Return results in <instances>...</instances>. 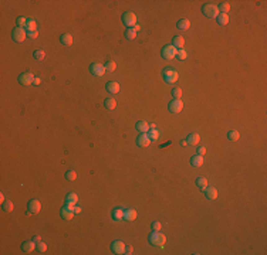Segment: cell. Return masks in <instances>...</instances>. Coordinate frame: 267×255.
Wrapping results in <instances>:
<instances>
[{
    "label": "cell",
    "mask_w": 267,
    "mask_h": 255,
    "mask_svg": "<svg viewBox=\"0 0 267 255\" xmlns=\"http://www.w3.org/2000/svg\"><path fill=\"white\" fill-rule=\"evenodd\" d=\"M26 30H27V33H30V31H36V30H37V23L33 20V19H29V20H27Z\"/></svg>",
    "instance_id": "f1b7e54d"
},
{
    "label": "cell",
    "mask_w": 267,
    "mask_h": 255,
    "mask_svg": "<svg viewBox=\"0 0 267 255\" xmlns=\"http://www.w3.org/2000/svg\"><path fill=\"white\" fill-rule=\"evenodd\" d=\"M186 145H188L186 140H182V142H180V146H186Z\"/></svg>",
    "instance_id": "816d5d0a"
},
{
    "label": "cell",
    "mask_w": 267,
    "mask_h": 255,
    "mask_svg": "<svg viewBox=\"0 0 267 255\" xmlns=\"http://www.w3.org/2000/svg\"><path fill=\"white\" fill-rule=\"evenodd\" d=\"M90 71H91V74L95 75V77H104L105 75V72H107V70H105V65H102V64L100 63H94L91 64V67H90Z\"/></svg>",
    "instance_id": "52a82bcc"
},
{
    "label": "cell",
    "mask_w": 267,
    "mask_h": 255,
    "mask_svg": "<svg viewBox=\"0 0 267 255\" xmlns=\"http://www.w3.org/2000/svg\"><path fill=\"white\" fill-rule=\"evenodd\" d=\"M132 28H134V30H135V31H139V30H141V26H139V24L137 23V24H135V26L132 27Z\"/></svg>",
    "instance_id": "c3c4849f"
},
{
    "label": "cell",
    "mask_w": 267,
    "mask_h": 255,
    "mask_svg": "<svg viewBox=\"0 0 267 255\" xmlns=\"http://www.w3.org/2000/svg\"><path fill=\"white\" fill-rule=\"evenodd\" d=\"M11 37H13V40L16 43H23L27 38V30L23 28V27H16L13 30V33H11Z\"/></svg>",
    "instance_id": "277c9868"
},
{
    "label": "cell",
    "mask_w": 267,
    "mask_h": 255,
    "mask_svg": "<svg viewBox=\"0 0 267 255\" xmlns=\"http://www.w3.org/2000/svg\"><path fill=\"white\" fill-rule=\"evenodd\" d=\"M125 248H127V245L124 244L122 241H114L112 244H111V249H112L114 254H125Z\"/></svg>",
    "instance_id": "8fae6325"
},
{
    "label": "cell",
    "mask_w": 267,
    "mask_h": 255,
    "mask_svg": "<svg viewBox=\"0 0 267 255\" xmlns=\"http://www.w3.org/2000/svg\"><path fill=\"white\" fill-rule=\"evenodd\" d=\"M137 211L134 210V208H125L124 210V220H127V221H134V220H137Z\"/></svg>",
    "instance_id": "4fadbf2b"
},
{
    "label": "cell",
    "mask_w": 267,
    "mask_h": 255,
    "mask_svg": "<svg viewBox=\"0 0 267 255\" xmlns=\"http://www.w3.org/2000/svg\"><path fill=\"white\" fill-rule=\"evenodd\" d=\"M27 37H30V38H33L34 40V38L38 37V31L36 30V31H30V33H27Z\"/></svg>",
    "instance_id": "7bdbcfd3"
},
{
    "label": "cell",
    "mask_w": 267,
    "mask_h": 255,
    "mask_svg": "<svg viewBox=\"0 0 267 255\" xmlns=\"http://www.w3.org/2000/svg\"><path fill=\"white\" fill-rule=\"evenodd\" d=\"M27 26V19L26 17H19L17 19V27H23V28H26Z\"/></svg>",
    "instance_id": "f35d334b"
},
{
    "label": "cell",
    "mask_w": 267,
    "mask_h": 255,
    "mask_svg": "<svg viewBox=\"0 0 267 255\" xmlns=\"http://www.w3.org/2000/svg\"><path fill=\"white\" fill-rule=\"evenodd\" d=\"M40 84H41V78L36 77L34 78V81H33V85H40Z\"/></svg>",
    "instance_id": "bcb514c9"
},
{
    "label": "cell",
    "mask_w": 267,
    "mask_h": 255,
    "mask_svg": "<svg viewBox=\"0 0 267 255\" xmlns=\"http://www.w3.org/2000/svg\"><path fill=\"white\" fill-rule=\"evenodd\" d=\"M135 127H137L141 133H148V132H149V123H148L147 121H138Z\"/></svg>",
    "instance_id": "e0dca14e"
},
{
    "label": "cell",
    "mask_w": 267,
    "mask_h": 255,
    "mask_svg": "<svg viewBox=\"0 0 267 255\" xmlns=\"http://www.w3.org/2000/svg\"><path fill=\"white\" fill-rule=\"evenodd\" d=\"M148 135H149V139H151V140H156V139L159 138V132H158V129H149Z\"/></svg>",
    "instance_id": "d6a6232c"
},
{
    "label": "cell",
    "mask_w": 267,
    "mask_h": 255,
    "mask_svg": "<svg viewBox=\"0 0 267 255\" xmlns=\"http://www.w3.org/2000/svg\"><path fill=\"white\" fill-rule=\"evenodd\" d=\"M151 139H149V135L148 133H141L139 136L137 138V145L139 148H148L151 145Z\"/></svg>",
    "instance_id": "30bf717a"
},
{
    "label": "cell",
    "mask_w": 267,
    "mask_h": 255,
    "mask_svg": "<svg viewBox=\"0 0 267 255\" xmlns=\"http://www.w3.org/2000/svg\"><path fill=\"white\" fill-rule=\"evenodd\" d=\"M179 78V74L175 68H165L164 70V80L166 84H175Z\"/></svg>",
    "instance_id": "3957f363"
},
{
    "label": "cell",
    "mask_w": 267,
    "mask_h": 255,
    "mask_svg": "<svg viewBox=\"0 0 267 255\" xmlns=\"http://www.w3.org/2000/svg\"><path fill=\"white\" fill-rule=\"evenodd\" d=\"M13 208H14V205H13V203L10 201V200H6V201L3 203V210L4 211H13Z\"/></svg>",
    "instance_id": "e575fe53"
},
{
    "label": "cell",
    "mask_w": 267,
    "mask_h": 255,
    "mask_svg": "<svg viewBox=\"0 0 267 255\" xmlns=\"http://www.w3.org/2000/svg\"><path fill=\"white\" fill-rule=\"evenodd\" d=\"M60 40H61V44H63V45H73V36L68 34V33L63 34L60 37Z\"/></svg>",
    "instance_id": "7402d4cb"
},
{
    "label": "cell",
    "mask_w": 267,
    "mask_h": 255,
    "mask_svg": "<svg viewBox=\"0 0 267 255\" xmlns=\"http://www.w3.org/2000/svg\"><path fill=\"white\" fill-rule=\"evenodd\" d=\"M105 70L110 71V72H112V71L117 70V64L114 63V61H111V60H110L107 64H105Z\"/></svg>",
    "instance_id": "8d00e7d4"
},
{
    "label": "cell",
    "mask_w": 267,
    "mask_h": 255,
    "mask_svg": "<svg viewBox=\"0 0 267 255\" xmlns=\"http://www.w3.org/2000/svg\"><path fill=\"white\" fill-rule=\"evenodd\" d=\"M74 214H75V213H74V210L68 208L67 205L63 208V210H61V217H63L64 220H71V218L74 217Z\"/></svg>",
    "instance_id": "ffe728a7"
},
{
    "label": "cell",
    "mask_w": 267,
    "mask_h": 255,
    "mask_svg": "<svg viewBox=\"0 0 267 255\" xmlns=\"http://www.w3.org/2000/svg\"><path fill=\"white\" fill-rule=\"evenodd\" d=\"M37 249H38V251H41V252H46L47 251V244H46V242H43V241L37 242Z\"/></svg>",
    "instance_id": "60d3db41"
},
{
    "label": "cell",
    "mask_w": 267,
    "mask_h": 255,
    "mask_svg": "<svg viewBox=\"0 0 267 255\" xmlns=\"http://www.w3.org/2000/svg\"><path fill=\"white\" fill-rule=\"evenodd\" d=\"M112 217H114L115 221H121V220H124V210L122 208H114Z\"/></svg>",
    "instance_id": "603a6c76"
},
{
    "label": "cell",
    "mask_w": 267,
    "mask_h": 255,
    "mask_svg": "<svg viewBox=\"0 0 267 255\" xmlns=\"http://www.w3.org/2000/svg\"><path fill=\"white\" fill-rule=\"evenodd\" d=\"M239 138H240V133H239L237 131H230L229 133H227V139L232 140V142H236Z\"/></svg>",
    "instance_id": "f546056e"
},
{
    "label": "cell",
    "mask_w": 267,
    "mask_h": 255,
    "mask_svg": "<svg viewBox=\"0 0 267 255\" xmlns=\"http://www.w3.org/2000/svg\"><path fill=\"white\" fill-rule=\"evenodd\" d=\"M168 108H169V111L172 114H179L183 109V102L180 101V99H174V101L168 105Z\"/></svg>",
    "instance_id": "9c48e42d"
},
{
    "label": "cell",
    "mask_w": 267,
    "mask_h": 255,
    "mask_svg": "<svg viewBox=\"0 0 267 255\" xmlns=\"http://www.w3.org/2000/svg\"><path fill=\"white\" fill-rule=\"evenodd\" d=\"M78 201V196L75 193H70L66 198V204H77Z\"/></svg>",
    "instance_id": "d4e9b609"
},
{
    "label": "cell",
    "mask_w": 267,
    "mask_h": 255,
    "mask_svg": "<svg viewBox=\"0 0 267 255\" xmlns=\"http://www.w3.org/2000/svg\"><path fill=\"white\" fill-rule=\"evenodd\" d=\"M104 105H105L107 109H115V108H117V101H115L114 98H107L105 102H104Z\"/></svg>",
    "instance_id": "484cf974"
},
{
    "label": "cell",
    "mask_w": 267,
    "mask_h": 255,
    "mask_svg": "<svg viewBox=\"0 0 267 255\" xmlns=\"http://www.w3.org/2000/svg\"><path fill=\"white\" fill-rule=\"evenodd\" d=\"M202 13H203L206 17H210V19H216V17L220 14V11H219V7H217L216 4H213V3H206V4H203V7H202Z\"/></svg>",
    "instance_id": "7a4b0ae2"
},
{
    "label": "cell",
    "mask_w": 267,
    "mask_h": 255,
    "mask_svg": "<svg viewBox=\"0 0 267 255\" xmlns=\"http://www.w3.org/2000/svg\"><path fill=\"white\" fill-rule=\"evenodd\" d=\"M34 78L36 77H34L31 72H23V74L19 75V82H20L21 85H24V87H29V85L33 84Z\"/></svg>",
    "instance_id": "ba28073f"
},
{
    "label": "cell",
    "mask_w": 267,
    "mask_h": 255,
    "mask_svg": "<svg viewBox=\"0 0 267 255\" xmlns=\"http://www.w3.org/2000/svg\"><path fill=\"white\" fill-rule=\"evenodd\" d=\"M199 140H200V136H199V133H196V132L190 133L189 136H188V139H186L188 145H192V146L197 145V143H199Z\"/></svg>",
    "instance_id": "d6986e66"
},
{
    "label": "cell",
    "mask_w": 267,
    "mask_h": 255,
    "mask_svg": "<svg viewBox=\"0 0 267 255\" xmlns=\"http://www.w3.org/2000/svg\"><path fill=\"white\" fill-rule=\"evenodd\" d=\"M176 55H178V48L174 47L172 44L165 45V47L162 48V57H164L165 60H172V58H175Z\"/></svg>",
    "instance_id": "8992f818"
},
{
    "label": "cell",
    "mask_w": 267,
    "mask_h": 255,
    "mask_svg": "<svg viewBox=\"0 0 267 255\" xmlns=\"http://www.w3.org/2000/svg\"><path fill=\"white\" fill-rule=\"evenodd\" d=\"M125 254H127V255L132 254V247H131V245H127V248H125Z\"/></svg>",
    "instance_id": "f6af8a7d"
},
{
    "label": "cell",
    "mask_w": 267,
    "mask_h": 255,
    "mask_svg": "<svg viewBox=\"0 0 267 255\" xmlns=\"http://www.w3.org/2000/svg\"><path fill=\"white\" fill-rule=\"evenodd\" d=\"M81 211H83V208H81L80 205H75V208H74V213H75V214H80Z\"/></svg>",
    "instance_id": "7dc6e473"
},
{
    "label": "cell",
    "mask_w": 267,
    "mask_h": 255,
    "mask_svg": "<svg viewBox=\"0 0 267 255\" xmlns=\"http://www.w3.org/2000/svg\"><path fill=\"white\" fill-rule=\"evenodd\" d=\"M122 23L125 26H128V28H132L135 24H137V14L132 13V11H127V13L122 14Z\"/></svg>",
    "instance_id": "5b68a950"
},
{
    "label": "cell",
    "mask_w": 267,
    "mask_h": 255,
    "mask_svg": "<svg viewBox=\"0 0 267 255\" xmlns=\"http://www.w3.org/2000/svg\"><path fill=\"white\" fill-rule=\"evenodd\" d=\"M107 91L110 94H118L120 92V84L115 82V81H110V82H107Z\"/></svg>",
    "instance_id": "2e32d148"
},
{
    "label": "cell",
    "mask_w": 267,
    "mask_h": 255,
    "mask_svg": "<svg viewBox=\"0 0 267 255\" xmlns=\"http://www.w3.org/2000/svg\"><path fill=\"white\" fill-rule=\"evenodd\" d=\"M161 228H162V224H161L159 221L152 223V230H154V231H161Z\"/></svg>",
    "instance_id": "b9f144b4"
},
{
    "label": "cell",
    "mask_w": 267,
    "mask_h": 255,
    "mask_svg": "<svg viewBox=\"0 0 267 255\" xmlns=\"http://www.w3.org/2000/svg\"><path fill=\"white\" fill-rule=\"evenodd\" d=\"M0 201H2V204H3V203L6 201V198H4V194H3V193L0 194Z\"/></svg>",
    "instance_id": "f907efd6"
},
{
    "label": "cell",
    "mask_w": 267,
    "mask_h": 255,
    "mask_svg": "<svg viewBox=\"0 0 267 255\" xmlns=\"http://www.w3.org/2000/svg\"><path fill=\"white\" fill-rule=\"evenodd\" d=\"M172 95H174L175 99H180V97H182V89H180V88H174V89H172Z\"/></svg>",
    "instance_id": "ab89813d"
},
{
    "label": "cell",
    "mask_w": 267,
    "mask_h": 255,
    "mask_svg": "<svg viewBox=\"0 0 267 255\" xmlns=\"http://www.w3.org/2000/svg\"><path fill=\"white\" fill-rule=\"evenodd\" d=\"M176 26H178V28H179V30H188V28L190 27V21L188 20V19H182V20L178 21Z\"/></svg>",
    "instance_id": "cb8c5ba5"
},
{
    "label": "cell",
    "mask_w": 267,
    "mask_h": 255,
    "mask_svg": "<svg viewBox=\"0 0 267 255\" xmlns=\"http://www.w3.org/2000/svg\"><path fill=\"white\" fill-rule=\"evenodd\" d=\"M217 7H219V11H220V13H223V14H227V11L230 10V4H229V3H220Z\"/></svg>",
    "instance_id": "1f68e13d"
},
{
    "label": "cell",
    "mask_w": 267,
    "mask_h": 255,
    "mask_svg": "<svg viewBox=\"0 0 267 255\" xmlns=\"http://www.w3.org/2000/svg\"><path fill=\"white\" fill-rule=\"evenodd\" d=\"M172 45H174V47H176L178 50H180V48H183V45H185V40H183V37H180V36H176V37H174V41H172Z\"/></svg>",
    "instance_id": "44dd1931"
},
{
    "label": "cell",
    "mask_w": 267,
    "mask_h": 255,
    "mask_svg": "<svg viewBox=\"0 0 267 255\" xmlns=\"http://www.w3.org/2000/svg\"><path fill=\"white\" fill-rule=\"evenodd\" d=\"M33 241H34V242H40V241H41V238L38 237V235H36V237L33 238Z\"/></svg>",
    "instance_id": "681fc988"
},
{
    "label": "cell",
    "mask_w": 267,
    "mask_h": 255,
    "mask_svg": "<svg viewBox=\"0 0 267 255\" xmlns=\"http://www.w3.org/2000/svg\"><path fill=\"white\" fill-rule=\"evenodd\" d=\"M176 57H179V60H186L188 58V53H186V50H183V48H180V50H178V55Z\"/></svg>",
    "instance_id": "74e56055"
},
{
    "label": "cell",
    "mask_w": 267,
    "mask_h": 255,
    "mask_svg": "<svg viewBox=\"0 0 267 255\" xmlns=\"http://www.w3.org/2000/svg\"><path fill=\"white\" fill-rule=\"evenodd\" d=\"M196 186L200 190H205L207 187V179L206 177H197L196 179Z\"/></svg>",
    "instance_id": "4316f807"
},
{
    "label": "cell",
    "mask_w": 267,
    "mask_h": 255,
    "mask_svg": "<svg viewBox=\"0 0 267 255\" xmlns=\"http://www.w3.org/2000/svg\"><path fill=\"white\" fill-rule=\"evenodd\" d=\"M125 37H127L128 40H135V38H137V31L134 30V28H128V30L125 31Z\"/></svg>",
    "instance_id": "4dcf8cb0"
},
{
    "label": "cell",
    "mask_w": 267,
    "mask_h": 255,
    "mask_svg": "<svg viewBox=\"0 0 267 255\" xmlns=\"http://www.w3.org/2000/svg\"><path fill=\"white\" fill-rule=\"evenodd\" d=\"M41 210V203L37 200V198H33L29 201V213H33V214H37V213Z\"/></svg>",
    "instance_id": "7c38bea8"
},
{
    "label": "cell",
    "mask_w": 267,
    "mask_h": 255,
    "mask_svg": "<svg viewBox=\"0 0 267 255\" xmlns=\"http://www.w3.org/2000/svg\"><path fill=\"white\" fill-rule=\"evenodd\" d=\"M149 242L154 247H164L166 242V237L161 231H152L149 235Z\"/></svg>",
    "instance_id": "6da1fadb"
},
{
    "label": "cell",
    "mask_w": 267,
    "mask_h": 255,
    "mask_svg": "<svg viewBox=\"0 0 267 255\" xmlns=\"http://www.w3.org/2000/svg\"><path fill=\"white\" fill-rule=\"evenodd\" d=\"M36 244L37 242H34L33 240H31V241H24L23 244H21V249H23L24 252H27V254H31V252L36 249Z\"/></svg>",
    "instance_id": "5bb4252c"
},
{
    "label": "cell",
    "mask_w": 267,
    "mask_h": 255,
    "mask_svg": "<svg viewBox=\"0 0 267 255\" xmlns=\"http://www.w3.org/2000/svg\"><path fill=\"white\" fill-rule=\"evenodd\" d=\"M203 191H205L206 198H209V200H216L217 198V190L215 187H209V186H207Z\"/></svg>",
    "instance_id": "9a60e30c"
},
{
    "label": "cell",
    "mask_w": 267,
    "mask_h": 255,
    "mask_svg": "<svg viewBox=\"0 0 267 255\" xmlns=\"http://www.w3.org/2000/svg\"><path fill=\"white\" fill-rule=\"evenodd\" d=\"M216 20H217V23L220 24V26H226V24L229 23V16H227V14L220 13L219 16L216 17Z\"/></svg>",
    "instance_id": "83f0119b"
},
{
    "label": "cell",
    "mask_w": 267,
    "mask_h": 255,
    "mask_svg": "<svg viewBox=\"0 0 267 255\" xmlns=\"http://www.w3.org/2000/svg\"><path fill=\"white\" fill-rule=\"evenodd\" d=\"M66 177H67V180L74 181L75 179H77V171H75V170H68L66 173Z\"/></svg>",
    "instance_id": "836d02e7"
},
{
    "label": "cell",
    "mask_w": 267,
    "mask_h": 255,
    "mask_svg": "<svg viewBox=\"0 0 267 255\" xmlns=\"http://www.w3.org/2000/svg\"><path fill=\"white\" fill-rule=\"evenodd\" d=\"M205 153H206V148H205V146H202V148L197 149V154H200V156H203Z\"/></svg>",
    "instance_id": "ee69618b"
},
{
    "label": "cell",
    "mask_w": 267,
    "mask_h": 255,
    "mask_svg": "<svg viewBox=\"0 0 267 255\" xmlns=\"http://www.w3.org/2000/svg\"><path fill=\"white\" fill-rule=\"evenodd\" d=\"M190 165L195 166V167H200V166L203 165V156H200V154L192 156V158H190Z\"/></svg>",
    "instance_id": "ac0fdd59"
},
{
    "label": "cell",
    "mask_w": 267,
    "mask_h": 255,
    "mask_svg": "<svg viewBox=\"0 0 267 255\" xmlns=\"http://www.w3.org/2000/svg\"><path fill=\"white\" fill-rule=\"evenodd\" d=\"M44 57H46V53H44L43 50H37V51H34V58H36V60L43 61V60H44Z\"/></svg>",
    "instance_id": "d590c367"
}]
</instances>
